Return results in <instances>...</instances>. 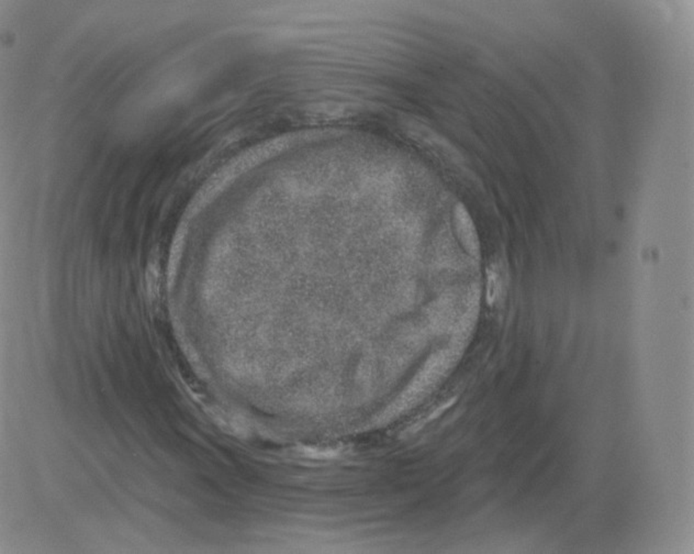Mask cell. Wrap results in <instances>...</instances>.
I'll use <instances>...</instances> for the list:
<instances>
[{"instance_id": "1", "label": "cell", "mask_w": 694, "mask_h": 554, "mask_svg": "<svg viewBox=\"0 0 694 554\" xmlns=\"http://www.w3.org/2000/svg\"><path fill=\"white\" fill-rule=\"evenodd\" d=\"M454 223L457 236L466 252L472 258H479L480 243L475 223L468 210L461 203L454 208Z\"/></svg>"}, {"instance_id": "2", "label": "cell", "mask_w": 694, "mask_h": 554, "mask_svg": "<svg viewBox=\"0 0 694 554\" xmlns=\"http://www.w3.org/2000/svg\"><path fill=\"white\" fill-rule=\"evenodd\" d=\"M487 286H488L487 287V300H488L489 305H492L494 300H496V296H498V291H499L500 288L499 274L494 269H490L488 271V284H487Z\"/></svg>"}]
</instances>
